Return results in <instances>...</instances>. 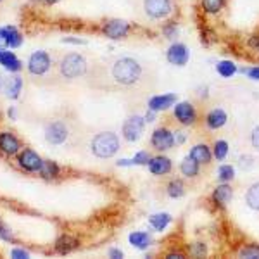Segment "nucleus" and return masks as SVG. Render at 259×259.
<instances>
[{
  "instance_id": "1",
  "label": "nucleus",
  "mask_w": 259,
  "mask_h": 259,
  "mask_svg": "<svg viewBox=\"0 0 259 259\" xmlns=\"http://www.w3.org/2000/svg\"><path fill=\"white\" fill-rule=\"evenodd\" d=\"M111 76L118 85L132 87L142 78V66L139 64V61L132 59V57H121L112 64Z\"/></svg>"
},
{
  "instance_id": "2",
  "label": "nucleus",
  "mask_w": 259,
  "mask_h": 259,
  "mask_svg": "<svg viewBox=\"0 0 259 259\" xmlns=\"http://www.w3.org/2000/svg\"><path fill=\"white\" fill-rule=\"evenodd\" d=\"M57 66H59V74L64 80H76V78L85 76L87 69H89L87 59L81 54H76V52L66 54Z\"/></svg>"
},
{
  "instance_id": "3",
  "label": "nucleus",
  "mask_w": 259,
  "mask_h": 259,
  "mask_svg": "<svg viewBox=\"0 0 259 259\" xmlns=\"http://www.w3.org/2000/svg\"><path fill=\"white\" fill-rule=\"evenodd\" d=\"M119 150V139L112 132H102L92 140V154L99 159H109Z\"/></svg>"
},
{
  "instance_id": "4",
  "label": "nucleus",
  "mask_w": 259,
  "mask_h": 259,
  "mask_svg": "<svg viewBox=\"0 0 259 259\" xmlns=\"http://www.w3.org/2000/svg\"><path fill=\"white\" fill-rule=\"evenodd\" d=\"M52 68V59L45 50H36L28 59V73L31 76H44Z\"/></svg>"
},
{
  "instance_id": "5",
  "label": "nucleus",
  "mask_w": 259,
  "mask_h": 259,
  "mask_svg": "<svg viewBox=\"0 0 259 259\" xmlns=\"http://www.w3.org/2000/svg\"><path fill=\"white\" fill-rule=\"evenodd\" d=\"M69 137V128L64 121H50L45 126V140L50 145H62Z\"/></svg>"
},
{
  "instance_id": "6",
  "label": "nucleus",
  "mask_w": 259,
  "mask_h": 259,
  "mask_svg": "<svg viewBox=\"0 0 259 259\" xmlns=\"http://www.w3.org/2000/svg\"><path fill=\"white\" fill-rule=\"evenodd\" d=\"M144 11L150 19H164L173 11L171 0H144Z\"/></svg>"
},
{
  "instance_id": "7",
  "label": "nucleus",
  "mask_w": 259,
  "mask_h": 259,
  "mask_svg": "<svg viewBox=\"0 0 259 259\" xmlns=\"http://www.w3.org/2000/svg\"><path fill=\"white\" fill-rule=\"evenodd\" d=\"M144 124L145 119L140 118V116H130V118L124 121L123 124V137L126 142H137L144 133Z\"/></svg>"
},
{
  "instance_id": "8",
  "label": "nucleus",
  "mask_w": 259,
  "mask_h": 259,
  "mask_svg": "<svg viewBox=\"0 0 259 259\" xmlns=\"http://www.w3.org/2000/svg\"><path fill=\"white\" fill-rule=\"evenodd\" d=\"M102 33L111 40L126 38L130 33V24L123 19H111L102 26Z\"/></svg>"
},
{
  "instance_id": "9",
  "label": "nucleus",
  "mask_w": 259,
  "mask_h": 259,
  "mask_svg": "<svg viewBox=\"0 0 259 259\" xmlns=\"http://www.w3.org/2000/svg\"><path fill=\"white\" fill-rule=\"evenodd\" d=\"M18 161H19L21 168L30 171V173H36V171L40 173L41 166H44V159H41L38 154H36L35 150H31V149H24L23 152L19 154Z\"/></svg>"
},
{
  "instance_id": "10",
  "label": "nucleus",
  "mask_w": 259,
  "mask_h": 259,
  "mask_svg": "<svg viewBox=\"0 0 259 259\" xmlns=\"http://www.w3.org/2000/svg\"><path fill=\"white\" fill-rule=\"evenodd\" d=\"M166 59L173 66H185L190 59V52L187 45L183 44H173L166 52Z\"/></svg>"
},
{
  "instance_id": "11",
  "label": "nucleus",
  "mask_w": 259,
  "mask_h": 259,
  "mask_svg": "<svg viewBox=\"0 0 259 259\" xmlns=\"http://www.w3.org/2000/svg\"><path fill=\"white\" fill-rule=\"evenodd\" d=\"M150 144L156 150H169L175 145V137L169 130L166 128H157L156 132L152 133V139H150Z\"/></svg>"
},
{
  "instance_id": "12",
  "label": "nucleus",
  "mask_w": 259,
  "mask_h": 259,
  "mask_svg": "<svg viewBox=\"0 0 259 259\" xmlns=\"http://www.w3.org/2000/svg\"><path fill=\"white\" fill-rule=\"evenodd\" d=\"M175 118L185 126H190V124L195 123L197 114H195V109L190 102H180L175 106Z\"/></svg>"
},
{
  "instance_id": "13",
  "label": "nucleus",
  "mask_w": 259,
  "mask_h": 259,
  "mask_svg": "<svg viewBox=\"0 0 259 259\" xmlns=\"http://www.w3.org/2000/svg\"><path fill=\"white\" fill-rule=\"evenodd\" d=\"M0 40H2L4 47H9V49H18L23 44V36L18 31V28L14 26L0 28Z\"/></svg>"
},
{
  "instance_id": "14",
  "label": "nucleus",
  "mask_w": 259,
  "mask_h": 259,
  "mask_svg": "<svg viewBox=\"0 0 259 259\" xmlns=\"http://www.w3.org/2000/svg\"><path fill=\"white\" fill-rule=\"evenodd\" d=\"M177 102V94H166V95H156L149 100V109L157 112V111H166Z\"/></svg>"
},
{
  "instance_id": "15",
  "label": "nucleus",
  "mask_w": 259,
  "mask_h": 259,
  "mask_svg": "<svg viewBox=\"0 0 259 259\" xmlns=\"http://www.w3.org/2000/svg\"><path fill=\"white\" fill-rule=\"evenodd\" d=\"M19 149H21L19 140L16 139L12 133H9V132L0 133V150H2L4 154H7V156H14Z\"/></svg>"
},
{
  "instance_id": "16",
  "label": "nucleus",
  "mask_w": 259,
  "mask_h": 259,
  "mask_svg": "<svg viewBox=\"0 0 259 259\" xmlns=\"http://www.w3.org/2000/svg\"><path fill=\"white\" fill-rule=\"evenodd\" d=\"M0 64H2L6 69H9L11 73H18V71L23 69L21 61L16 57L14 52H11V50H2V49H0Z\"/></svg>"
},
{
  "instance_id": "17",
  "label": "nucleus",
  "mask_w": 259,
  "mask_h": 259,
  "mask_svg": "<svg viewBox=\"0 0 259 259\" xmlns=\"http://www.w3.org/2000/svg\"><path fill=\"white\" fill-rule=\"evenodd\" d=\"M149 169L152 175H157V177H161V175H168L171 171V161L168 157H154V159L149 161Z\"/></svg>"
},
{
  "instance_id": "18",
  "label": "nucleus",
  "mask_w": 259,
  "mask_h": 259,
  "mask_svg": "<svg viewBox=\"0 0 259 259\" xmlns=\"http://www.w3.org/2000/svg\"><path fill=\"white\" fill-rule=\"evenodd\" d=\"M21 89H23V78L21 76L9 78V80H6V85H4V92H6V95L9 99H18Z\"/></svg>"
},
{
  "instance_id": "19",
  "label": "nucleus",
  "mask_w": 259,
  "mask_h": 259,
  "mask_svg": "<svg viewBox=\"0 0 259 259\" xmlns=\"http://www.w3.org/2000/svg\"><path fill=\"white\" fill-rule=\"evenodd\" d=\"M190 157H194L199 164H207V162H211L212 154L206 144H199L190 150Z\"/></svg>"
},
{
  "instance_id": "20",
  "label": "nucleus",
  "mask_w": 259,
  "mask_h": 259,
  "mask_svg": "<svg viewBox=\"0 0 259 259\" xmlns=\"http://www.w3.org/2000/svg\"><path fill=\"white\" fill-rule=\"evenodd\" d=\"M227 112H225L223 109H212L209 114H207L206 118V123L207 126H209L211 130H218L223 126L225 123H227Z\"/></svg>"
},
{
  "instance_id": "21",
  "label": "nucleus",
  "mask_w": 259,
  "mask_h": 259,
  "mask_svg": "<svg viewBox=\"0 0 259 259\" xmlns=\"http://www.w3.org/2000/svg\"><path fill=\"white\" fill-rule=\"evenodd\" d=\"M232 197H233V190H232V187H228V185H218L214 194H212V199L218 204H221V206L228 204L230 200H232Z\"/></svg>"
},
{
  "instance_id": "22",
  "label": "nucleus",
  "mask_w": 259,
  "mask_h": 259,
  "mask_svg": "<svg viewBox=\"0 0 259 259\" xmlns=\"http://www.w3.org/2000/svg\"><path fill=\"white\" fill-rule=\"evenodd\" d=\"M180 169H182L183 177L187 178H194L199 175V162L194 159V157H185V159L182 161V166H180Z\"/></svg>"
},
{
  "instance_id": "23",
  "label": "nucleus",
  "mask_w": 259,
  "mask_h": 259,
  "mask_svg": "<svg viewBox=\"0 0 259 259\" xmlns=\"http://www.w3.org/2000/svg\"><path fill=\"white\" fill-rule=\"evenodd\" d=\"M76 245H78V242L74 240L73 237L64 235V237H61V239L57 240L56 250H57L59 254H68V252H71L73 249H76Z\"/></svg>"
},
{
  "instance_id": "24",
  "label": "nucleus",
  "mask_w": 259,
  "mask_h": 259,
  "mask_svg": "<svg viewBox=\"0 0 259 259\" xmlns=\"http://www.w3.org/2000/svg\"><path fill=\"white\" fill-rule=\"evenodd\" d=\"M130 244L137 249H147L150 244V237L145 232H135L130 235Z\"/></svg>"
},
{
  "instance_id": "25",
  "label": "nucleus",
  "mask_w": 259,
  "mask_h": 259,
  "mask_svg": "<svg viewBox=\"0 0 259 259\" xmlns=\"http://www.w3.org/2000/svg\"><path fill=\"white\" fill-rule=\"evenodd\" d=\"M245 202H247V206L250 209L259 211V183H254L247 190V194H245Z\"/></svg>"
},
{
  "instance_id": "26",
  "label": "nucleus",
  "mask_w": 259,
  "mask_h": 259,
  "mask_svg": "<svg viewBox=\"0 0 259 259\" xmlns=\"http://www.w3.org/2000/svg\"><path fill=\"white\" fill-rule=\"evenodd\" d=\"M169 221H171V216L166 214V212H162V214H152L149 218V223L152 225V228L157 230V232H162V230L169 225Z\"/></svg>"
},
{
  "instance_id": "27",
  "label": "nucleus",
  "mask_w": 259,
  "mask_h": 259,
  "mask_svg": "<svg viewBox=\"0 0 259 259\" xmlns=\"http://www.w3.org/2000/svg\"><path fill=\"white\" fill-rule=\"evenodd\" d=\"M216 71H218V74H221L223 78H232L233 74L237 73V66L233 64L232 61H221L218 62V66H216Z\"/></svg>"
},
{
  "instance_id": "28",
  "label": "nucleus",
  "mask_w": 259,
  "mask_h": 259,
  "mask_svg": "<svg viewBox=\"0 0 259 259\" xmlns=\"http://www.w3.org/2000/svg\"><path fill=\"white\" fill-rule=\"evenodd\" d=\"M202 9L207 12V14H218V12L223 9L225 0H202Z\"/></svg>"
},
{
  "instance_id": "29",
  "label": "nucleus",
  "mask_w": 259,
  "mask_h": 259,
  "mask_svg": "<svg viewBox=\"0 0 259 259\" xmlns=\"http://www.w3.org/2000/svg\"><path fill=\"white\" fill-rule=\"evenodd\" d=\"M168 194H169V197H173V199L182 197V195L185 194V185H183L180 180H173L168 185Z\"/></svg>"
},
{
  "instance_id": "30",
  "label": "nucleus",
  "mask_w": 259,
  "mask_h": 259,
  "mask_svg": "<svg viewBox=\"0 0 259 259\" xmlns=\"http://www.w3.org/2000/svg\"><path fill=\"white\" fill-rule=\"evenodd\" d=\"M40 173L44 175L45 178H52V177H57V173H59V168H57L56 162H52V161H44V166H41Z\"/></svg>"
},
{
  "instance_id": "31",
  "label": "nucleus",
  "mask_w": 259,
  "mask_h": 259,
  "mask_svg": "<svg viewBox=\"0 0 259 259\" xmlns=\"http://www.w3.org/2000/svg\"><path fill=\"white\" fill-rule=\"evenodd\" d=\"M228 154V144L225 140H218L214 144V156L218 161H223Z\"/></svg>"
},
{
  "instance_id": "32",
  "label": "nucleus",
  "mask_w": 259,
  "mask_h": 259,
  "mask_svg": "<svg viewBox=\"0 0 259 259\" xmlns=\"http://www.w3.org/2000/svg\"><path fill=\"white\" fill-rule=\"evenodd\" d=\"M233 177H235V169L230 164H223L218 171V178L221 182H230V180H233Z\"/></svg>"
},
{
  "instance_id": "33",
  "label": "nucleus",
  "mask_w": 259,
  "mask_h": 259,
  "mask_svg": "<svg viewBox=\"0 0 259 259\" xmlns=\"http://www.w3.org/2000/svg\"><path fill=\"white\" fill-rule=\"evenodd\" d=\"M240 257H247V259L259 257V245L250 244V245H247V247H244L240 250Z\"/></svg>"
},
{
  "instance_id": "34",
  "label": "nucleus",
  "mask_w": 259,
  "mask_h": 259,
  "mask_svg": "<svg viewBox=\"0 0 259 259\" xmlns=\"http://www.w3.org/2000/svg\"><path fill=\"white\" fill-rule=\"evenodd\" d=\"M133 164H149V161H150V156L147 152H144V150H142V152H139L137 154L135 157H133Z\"/></svg>"
},
{
  "instance_id": "35",
  "label": "nucleus",
  "mask_w": 259,
  "mask_h": 259,
  "mask_svg": "<svg viewBox=\"0 0 259 259\" xmlns=\"http://www.w3.org/2000/svg\"><path fill=\"white\" fill-rule=\"evenodd\" d=\"M250 142H252V147L259 152V126L254 128L252 135H250Z\"/></svg>"
},
{
  "instance_id": "36",
  "label": "nucleus",
  "mask_w": 259,
  "mask_h": 259,
  "mask_svg": "<svg viewBox=\"0 0 259 259\" xmlns=\"http://www.w3.org/2000/svg\"><path fill=\"white\" fill-rule=\"evenodd\" d=\"M11 256H12V257H16V259H23V257H28L30 254H28L26 250H23V249H14V250L11 252Z\"/></svg>"
},
{
  "instance_id": "37",
  "label": "nucleus",
  "mask_w": 259,
  "mask_h": 259,
  "mask_svg": "<svg viewBox=\"0 0 259 259\" xmlns=\"http://www.w3.org/2000/svg\"><path fill=\"white\" fill-rule=\"evenodd\" d=\"M244 73H247V76L252 78V80H259V68H250L247 71L244 69Z\"/></svg>"
},
{
  "instance_id": "38",
  "label": "nucleus",
  "mask_w": 259,
  "mask_h": 259,
  "mask_svg": "<svg viewBox=\"0 0 259 259\" xmlns=\"http://www.w3.org/2000/svg\"><path fill=\"white\" fill-rule=\"evenodd\" d=\"M249 45H250V47H252L254 50H259V36H257V35L250 36V40H249Z\"/></svg>"
},
{
  "instance_id": "39",
  "label": "nucleus",
  "mask_w": 259,
  "mask_h": 259,
  "mask_svg": "<svg viewBox=\"0 0 259 259\" xmlns=\"http://www.w3.org/2000/svg\"><path fill=\"white\" fill-rule=\"evenodd\" d=\"M109 256L114 257V259H119V257H123V252H121V250H118V249H111L109 250Z\"/></svg>"
},
{
  "instance_id": "40",
  "label": "nucleus",
  "mask_w": 259,
  "mask_h": 259,
  "mask_svg": "<svg viewBox=\"0 0 259 259\" xmlns=\"http://www.w3.org/2000/svg\"><path fill=\"white\" fill-rule=\"evenodd\" d=\"M66 44H85L83 40H78V38H64Z\"/></svg>"
},
{
  "instance_id": "41",
  "label": "nucleus",
  "mask_w": 259,
  "mask_h": 259,
  "mask_svg": "<svg viewBox=\"0 0 259 259\" xmlns=\"http://www.w3.org/2000/svg\"><path fill=\"white\" fill-rule=\"evenodd\" d=\"M4 85H6V78H4V74L0 73V94L4 92Z\"/></svg>"
},
{
  "instance_id": "42",
  "label": "nucleus",
  "mask_w": 259,
  "mask_h": 259,
  "mask_svg": "<svg viewBox=\"0 0 259 259\" xmlns=\"http://www.w3.org/2000/svg\"><path fill=\"white\" fill-rule=\"evenodd\" d=\"M145 121H154V111L147 112V116H145Z\"/></svg>"
},
{
  "instance_id": "43",
  "label": "nucleus",
  "mask_w": 259,
  "mask_h": 259,
  "mask_svg": "<svg viewBox=\"0 0 259 259\" xmlns=\"http://www.w3.org/2000/svg\"><path fill=\"white\" fill-rule=\"evenodd\" d=\"M168 257H169V259H175V257H183V254H180V252H178V254H168Z\"/></svg>"
},
{
  "instance_id": "44",
  "label": "nucleus",
  "mask_w": 259,
  "mask_h": 259,
  "mask_svg": "<svg viewBox=\"0 0 259 259\" xmlns=\"http://www.w3.org/2000/svg\"><path fill=\"white\" fill-rule=\"evenodd\" d=\"M41 2L49 4V6H52V4H57V2H59V0H41Z\"/></svg>"
},
{
  "instance_id": "45",
  "label": "nucleus",
  "mask_w": 259,
  "mask_h": 259,
  "mask_svg": "<svg viewBox=\"0 0 259 259\" xmlns=\"http://www.w3.org/2000/svg\"><path fill=\"white\" fill-rule=\"evenodd\" d=\"M0 2H2V0H0Z\"/></svg>"
}]
</instances>
